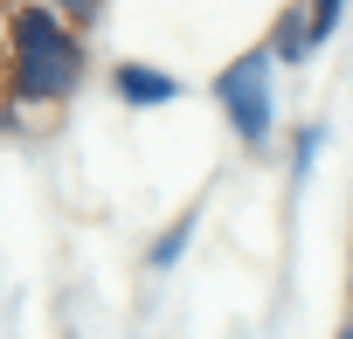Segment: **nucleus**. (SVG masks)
Wrapping results in <instances>:
<instances>
[{
  "label": "nucleus",
  "instance_id": "obj_1",
  "mask_svg": "<svg viewBox=\"0 0 353 339\" xmlns=\"http://www.w3.org/2000/svg\"><path fill=\"white\" fill-rule=\"evenodd\" d=\"M83 76V42L49 8H14L8 21V83L21 104H56Z\"/></svg>",
  "mask_w": 353,
  "mask_h": 339
},
{
  "label": "nucleus",
  "instance_id": "obj_2",
  "mask_svg": "<svg viewBox=\"0 0 353 339\" xmlns=\"http://www.w3.org/2000/svg\"><path fill=\"white\" fill-rule=\"evenodd\" d=\"M215 97H222L236 138H243V145H263V138H270V49L236 56V63L215 76Z\"/></svg>",
  "mask_w": 353,
  "mask_h": 339
},
{
  "label": "nucleus",
  "instance_id": "obj_3",
  "mask_svg": "<svg viewBox=\"0 0 353 339\" xmlns=\"http://www.w3.org/2000/svg\"><path fill=\"white\" fill-rule=\"evenodd\" d=\"M118 97L125 104H173V90H181V83H173L166 70H145V63H118Z\"/></svg>",
  "mask_w": 353,
  "mask_h": 339
},
{
  "label": "nucleus",
  "instance_id": "obj_4",
  "mask_svg": "<svg viewBox=\"0 0 353 339\" xmlns=\"http://www.w3.org/2000/svg\"><path fill=\"white\" fill-rule=\"evenodd\" d=\"M312 56V35H305V0L277 14V35H270V63H305Z\"/></svg>",
  "mask_w": 353,
  "mask_h": 339
},
{
  "label": "nucleus",
  "instance_id": "obj_5",
  "mask_svg": "<svg viewBox=\"0 0 353 339\" xmlns=\"http://www.w3.org/2000/svg\"><path fill=\"white\" fill-rule=\"evenodd\" d=\"M339 8H346V0H305V35H312V49L339 28Z\"/></svg>",
  "mask_w": 353,
  "mask_h": 339
},
{
  "label": "nucleus",
  "instance_id": "obj_6",
  "mask_svg": "<svg viewBox=\"0 0 353 339\" xmlns=\"http://www.w3.org/2000/svg\"><path fill=\"white\" fill-rule=\"evenodd\" d=\"M188 236H194V215H181V222H173V229L152 243V270H166L173 256H181V249H188Z\"/></svg>",
  "mask_w": 353,
  "mask_h": 339
},
{
  "label": "nucleus",
  "instance_id": "obj_7",
  "mask_svg": "<svg viewBox=\"0 0 353 339\" xmlns=\"http://www.w3.org/2000/svg\"><path fill=\"white\" fill-rule=\"evenodd\" d=\"M312 152H319V132H298V159H291V174H298V181L312 174Z\"/></svg>",
  "mask_w": 353,
  "mask_h": 339
},
{
  "label": "nucleus",
  "instance_id": "obj_8",
  "mask_svg": "<svg viewBox=\"0 0 353 339\" xmlns=\"http://www.w3.org/2000/svg\"><path fill=\"white\" fill-rule=\"evenodd\" d=\"M56 8H63L70 21H97V0H56Z\"/></svg>",
  "mask_w": 353,
  "mask_h": 339
},
{
  "label": "nucleus",
  "instance_id": "obj_9",
  "mask_svg": "<svg viewBox=\"0 0 353 339\" xmlns=\"http://www.w3.org/2000/svg\"><path fill=\"white\" fill-rule=\"evenodd\" d=\"M339 339H353V311H346V325H339Z\"/></svg>",
  "mask_w": 353,
  "mask_h": 339
}]
</instances>
